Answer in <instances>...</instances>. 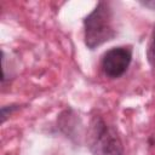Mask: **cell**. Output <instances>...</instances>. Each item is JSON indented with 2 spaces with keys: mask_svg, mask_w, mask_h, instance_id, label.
<instances>
[{
  "mask_svg": "<svg viewBox=\"0 0 155 155\" xmlns=\"http://www.w3.org/2000/svg\"><path fill=\"white\" fill-rule=\"evenodd\" d=\"M19 109L18 104H10V105H4L1 107V122H5V120L15 111Z\"/></svg>",
  "mask_w": 155,
  "mask_h": 155,
  "instance_id": "5",
  "label": "cell"
},
{
  "mask_svg": "<svg viewBox=\"0 0 155 155\" xmlns=\"http://www.w3.org/2000/svg\"><path fill=\"white\" fill-rule=\"evenodd\" d=\"M147 59H148V63L150 64V67L155 68V28L151 33L150 41H149V45L147 48Z\"/></svg>",
  "mask_w": 155,
  "mask_h": 155,
  "instance_id": "4",
  "label": "cell"
},
{
  "mask_svg": "<svg viewBox=\"0 0 155 155\" xmlns=\"http://www.w3.org/2000/svg\"><path fill=\"white\" fill-rule=\"evenodd\" d=\"M86 138L92 155H125L117 132L99 115L91 119Z\"/></svg>",
  "mask_w": 155,
  "mask_h": 155,
  "instance_id": "2",
  "label": "cell"
},
{
  "mask_svg": "<svg viewBox=\"0 0 155 155\" xmlns=\"http://www.w3.org/2000/svg\"><path fill=\"white\" fill-rule=\"evenodd\" d=\"M116 35L113 27V11L108 2L99 1L96 7L84 19V39L85 45L90 50H94Z\"/></svg>",
  "mask_w": 155,
  "mask_h": 155,
  "instance_id": "1",
  "label": "cell"
},
{
  "mask_svg": "<svg viewBox=\"0 0 155 155\" xmlns=\"http://www.w3.org/2000/svg\"><path fill=\"white\" fill-rule=\"evenodd\" d=\"M132 61V50L126 46L111 47L102 58L101 67L104 75L109 79H117L122 76L128 69Z\"/></svg>",
  "mask_w": 155,
  "mask_h": 155,
  "instance_id": "3",
  "label": "cell"
},
{
  "mask_svg": "<svg viewBox=\"0 0 155 155\" xmlns=\"http://www.w3.org/2000/svg\"><path fill=\"white\" fill-rule=\"evenodd\" d=\"M140 5L145 6V7H149L151 10H155V0H150V1H140L139 2Z\"/></svg>",
  "mask_w": 155,
  "mask_h": 155,
  "instance_id": "6",
  "label": "cell"
}]
</instances>
